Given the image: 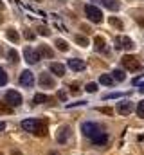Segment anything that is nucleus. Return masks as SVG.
I'll use <instances>...</instances> for the list:
<instances>
[{"label":"nucleus","instance_id":"nucleus-5","mask_svg":"<svg viewBox=\"0 0 144 155\" xmlns=\"http://www.w3.org/2000/svg\"><path fill=\"white\" fill-rule=\"evenodd\" d=\"M81 132H83V135L94 139L101 130H99V126H97L96 123H83V124H81Z\"/></svg>","mask_w":144,"mask_h":155},{"label":"nucleus","instance_id":"nucleus-43","mask_svg":"<svg viewBox=\"0 0 144 155\" xmlns=\"http://www.w3.org/2000/svg\"><path fill=\"white\" fill-rule=\"evenodd\" d=\"M0 155H4V153H2V152H0Z\"/></svg>","mask_w":144,"mask_h":155},{"label":"nucleus","instance_id":"nucleus-7","mask_svg":"<svg viewBox=\"0 0 144 155\" xmlns=\"http://www.w3.org/2000/svg\"><path fill=\"white\" fill-rule=\"evenodd\" d=\"M38 83H40V87H43V88H54V87H56L54 78L51 76V74H47V72H41V74H40Z\"/></svg>","mask_w":144,"mask_h":155},{"label":"nucleus","instance_id":"nucleus-4","mask_svg":"<svg viewBox=\"0 0 144 155\" xmlns=\"http://www.w3.org/2000/svg\"><path fill=\"white\" fill-rule=\"evenodd\" d=\"M5 103L9 107H20L22 105V94L16 90H7L5 92Z\"/></svg>","mask_w":144,"mask_h":155},{"label":"nucleus","instance_id":"nucleus-36","mask_svg":"<svg viewBox=\"0 0 144 155\" xmlns=\"http://www.w3.org/2000/svg\"><path fill=\"white\" fill-rule=\"evenodd\" d=\"M70 92L72 94H77V92H79V85H77V83H72L70 85Z\"/></svg>","mask_w":144,"mask_h":155},{"label":"nucleus","instance_id":"nucleus-24","mask_svg":"<svg viewBox=\"0 0 144 155\" xmlns=\"http://www.w3.org/2000/svg\"><path fill=\"white\" fill-rule=\"evenodd\" d=\"M4 114H13V107H9L7 103L0 101V116H4Z\"/></svg>","mask_w":144,"mask_h":155},{"label":"nucleus","instance_id":"nucleus-11","mask_svg":"<svg viewBox=\"0 0 144 155\" xmlns=\"http://www.w3.org/2000/svg\"><path fill=\"white\" fill-rule=\"evenodd\" d=\"M132 110H133V105H132L130 101H121V103H117V112H119L121 116H128Z\"/></svg>","mask_w":144,"mask_h":155},{"label":"nucleus","instance_id":"nucleus-33","mask_svg":"<svg viewBox=\"0 0 144 155\" xmlns=\"http://www.w3.org/2000/svg\"><path fill=\"white\" fill-rule=\"evenodd\" d=\"M24 36H25V40H34L36 38V35L31 29H25V31H24Z\"/></svg>","mask_w":144,"mask_h":155},{"label":"nucleus","instance_id":"nucleus-8","mask_svg":"<svg viewBox=\"0 0 144 155\" xmlns=\"http://www.w3.org/2000/svg\"><path fill=\"white\" fill-rule=\"evenodd\" d=\"M113 43H115V49H133V41L128 38V36H115L113 38Z\"/></svg>","mask_w":144,"mask_h":155},{"label":"nucleus","instance_id":"nucleus-16","mask_svg":"<svg viewBox=\"0 0 144 155\" xmlns=\"http://www.w3.org/2000/svg\"><path fill=\"white\" fill-rule=\"evenodd\" d=\"M94 2L103 4V5L108 7L110 11H117V9H119V0H94Z\"/></svg>","mask_w":144,"mask_h":155},{"label":"nucleus","instance_id":"nucleus-10","mask_svg":"<svg viewBox=\"0 0 144 155\" xmlns=\"http://www.w3.org/2000/svg\"><path fill=\"white\" fill-rule=\"evenodd\" d=\"M70 135H72L70 128H69V126H61V128L58 130V134H56V141L63 144V143H67V141L70 139Z\"/></svg>","mask_w":144,"mask_h":155},{"label":"nucleus","instance_id":"nucleus-18","mask_svg":"<svg viewBox=\"0 0 144 155\" xmlns=\"http://www.w3.org/2000/svg\"><path fill=\"white\" fill-rule=\"evenodd\" d=\"M94 47L97 49V51H101V52H106V41L103 36H96L94 38Z\"/></svg>","mask_w":144,"mask_h":155},{"label":"nucleus","instance_id":"nucleus-20","mask_svg":"<svg viewBox=\"0 0 144 155\" xmlns=\"http://www.w3.org/2000/svg\"><path fill=\"white\" fill-rule=\"evenodd\" d=\"M108 22H110V25H113V27H115V29H119V31H123V27H124V25H123V22H121L117 16H110V20H108Z\"/></svg>","mask_w":144,"mask_h":155},{"label":"nucleus","instance_id":"nucleus-3","mask_svg":"<svg viewBox=\"0 0 144 155\" xmlns=\"http://www.w3.org/2000/svg\"><path fill=\"white\" fill-rule=\"evenodd\" d=\"M85 15H87L92 22H96V24H101V22H103V13H101V9L96 7V5H92V4H88V5L85 7Z\"/></svg>","mask_w":144,"mask_h":155},{"label":"nucleus","instance_id":"nucleus-14","mask_svg":"<svg viewBox=\"0 0 144 155\" xmlns=\"http://www.w3.org/2000/svg\"><path fill=\"white\" fill-rule=\"evenodd\" d=\"M92 143H94L96 146H105V144L108 143V135L105 134V132H99V134L92 139Z\"/></svg>","mask_w":144,"mask_h":155},{"label":"nucleus","instance_id":"nucleus-35","mask_svg":"<svg viewBox=\"0 0 144 155\" xmlns=\"http://www.w3.org/2000/svg\"><path fill=\"white\" fill-rule=\"evenodd\" d=\"M83 105H87V101H76V103L67 105V108H72V107H83Z\"/></svg>","mask_w":144,"mask_h":155},{"label":"nucleus","instance_id":"nucleus-17","mask_svg":"<svg viewBox=\"0 0 144 155\" xmlns=\"http://www.w3.org/2000/svg\"><path fill=\"white\" fill-rule=\"evenodd\" d=\"M38 54L43 56V58H52V56H54V54H52V49H51L49 45H45V43H41V45L38 47Z\"/></svg>","mask_w":144,"mask_h":155},{"label":"nucleus","instance_id":"nucleus-37","mask_svg":"<svg viewBox=\"0 0 144 155\" xmlns=\"http://www.w3.org/2000/svg\"><path fill=\"white\" fill-rule=\"evenodd\" d=\"M5 130V123L4 121H0V132H4Z\"/></svg>","mask_w":144,"mask_h":155},{"label":"nucleus","instance_id":"nucleus-31","mask_svg":"<svg viewBox=\"0 0 144 155\" xmlns=\"http://www.w3.org/2000/svg\"><path fill=\"white\" fill-rule=\"evenodd\" d=\"M97 112L106 114V116H112V114H113V110H112V108H108V107H99V108H97Z\"/></svg>","mask_w":144,"mask_h":155},{"label":"nucleus","instance_id":"nucleus-15","mask_svg":"<svg viewBox=\"0 0 144 155\" xmlns=\"http://www.w3.org/2000/svg\"><path fill=\"white\" fill-rule=\"evenodd\" d=\"M33 101H34V105H43V103H52L54 105V97H49L45 94H36Z\"/></svg>","mask_w":144,"mask_h":155},{"label":"nucleus","instance_id":"nucleus-40","mask_svg":"<svg viewBox=\"0 0 144 155\" xmlns=\"http://www.w3.org/2000/svg\"><path fill=\"white\" fill-rule=\"evenodd\" d=\"M4 7H5V5H4V2L0 0V11H4Z\"/></svg>","mask_w":144,"mask_h":155},{"label":"nucleus","instance_id":"nucleus-38","mask_svg":"<svg viewBox=\"0 0 144 155\" xmlns=\"http://www.w3.org/2000/svg\"><path fill=\"white\" fill-rule=\"evenodd\" d=\"M137 22H139L141 25H144V18H139V16H137Z\"/></svg>","mask_w":144,"mask_h":155},{"label":"nucleus","instance_id":"nucleus-29","mask_svg":"<svg viewBox=\"0 0 144 155\" xmlns=\"http://www.w3.org/2000/svg\"><path fill=\"white\" fill-rule=\"evenodd\" d=\"M121 96H123L121 92H112V94H105L103 99H117V97H121Z\"/></svg>","mask_w":144,"mask_h":155},{"label":"nucleus","instance_id":"nucleus-27","mask_svg":"<svg viewBox=\"0 0 144 155\" xmlns=\"http://www.w3.org/2000/svg\"><path fill=\"white\" fill-rule=\"evenodd\" d=\"M137 116L141 117V119H144V99L137 103Z\"/></svg>","mask_w":144,"mask_h":155},{"label":"nucleus","instance_id":"nucleus-25","mask_svg":"<svg viewBox=\"0 0 144 155\" xmlns=\"http://www.w3.org/2000/svg\"><path fill=\"white\" fill-rule=\"evenodd\" d=\"M54 43H56V47H58L60 51H67V49H69V43H67L65 40H61V38H58Z\"/></svg>","mask_w":144,"mask_h":155},{"label":"nucleus","instance_id":"nucleus-12","mask_svg":"<svg viewBox=\"0 0 144 155\" xmlns=\"http://www.w3.org/2000/svg\"><path fill=\"white\" fill-rule=\"evenodd\" d=\"M51 72L58 78L65 76V65L63 63H51Z\"/></svg>","mask_w":144,"mask_h":155},{"label":"nucleus","instance_id":"nucleus-39","mask_svg":"<svg viewBox=\"0 0 144 155\" xmlns=\"http://www.w3.org/2000/svg\"><path fill=\"white\" fill-rule=\"evenodd\" d=\"M139 90H141V92H144V83H141V85H139Z\"/></svg>","mask_w":144,"mask_h":155},{"label":"nucleus","instance_id":"nucleus-2","mask_svg":"<svg viewBox=\"0 0 144 155\" xmlns=\"http://www.w3.org/2000/svg\"><path fill=\"white\" fill-rule=\"evenodd\" d=\"M121 65H123L126 71L135 72V71H139V69H141V60H139L137 56H133V54H126V56H123V58H121Z\"/></svg>","mask_w":144,"mask_h":155},{"label":"nucleus","instance_id":"nucleus-41","mask_svg":"<svg viewBox=\"0 0 144 155\" xmlns=\"http://www.w3.org/2000/svg\"><path fill=\"white\" fill-rule=\"evenodd\" d=\"M49 155H60V153H58V152H52V150H51V152H49Z\"/></svg>","mask_w":144,"mask_h":155},{"label":"nucleus","instance_id":"nucleus-26","mask_svg":"<svg viewBox=\"0 0 144 155\" xmlns=\"http://www.w3.org/2000/svg\"><path fill=\"white\" fill-rule=\"evenodd\" d=\"M7 83V72L4 71V67H0V87H4Z\"/></svg>","mask_w":144,"mask_h":155},{"label":"nucleus","instance_id":"nucleus-23","mask_svg":"<svg viewBox=\"0 0 144 155\" xmlns=\"http://www.w3.org/2000/svg\"><path fill=\"white\" fill-rule=\"evenodd\" d=\"M7 60H9L11 63H18V52H16L15 49H9V51H7Z\"/></svg>","mask_w":144,"mask_h":155},{"label":"nucleus","instance_id":"nucleus-22","mask_svg":"<svg viewBox=\"0 0 144 155\" xmlns=\"http://www.w3.org/2000/svg\"><path fill=\"white\" fill-rule=\"evenodd\" d=\"M110 76L113 78L115 81H124V76H126V74H124L121 69H115V71H112V74H110Z\"/></svg>","mask_w":144,"mask_h":155},{"label":"nucleus","instance_id":"nucleus-30","mask_svg":"<svg viewBox=\"0 0 144 155\" xmlns=\"http://www.w3.org/2000/svg\"><path fill=\"white\" fill-rule=\"evenodd\" d=\"M38 35H41V36H49V35H51V31H49L45 25H40V27H38Z\"/></svg>","mask_w":144,"mask_h":155},{"label":"nucleus","instance_id":"nucleus-1","mask_svg":"<svg viewBox=\"0 0 144 155\" xmlns=\"http://www.w3.org/2000/svg\"><path fill=\"white\" fill-rule=\"evenodd\" d=\"M22 128L25 132H31V134L38 135V137L47 135V124L41 119H25V121H22Z\"/></svg>","mask_w":144,"mask_h":155},{"label":"nucleus","instance_id":"nucleus-42","mask_svg":"<svg viewBox=\"0 0 144 155\" xmlns=\"http://www.w3.org/2000/svg\"><path fill=\"white\" fill-rule=\"evenodd\" d=\"M2 22H4V18H2V16H0V24H2Z\"/></svg>","mask_w":144,"mask_h":155},{"label":"nucleus","instance_id":"nucleus-13","mask_svg":"<svg viewBox=\"0 0 144 155\" xmlns=\"http://www.w3.org/2000/svg\"><path fill=\"white\" fill-rule=\"evenodd\" d=\"M69 67H70L72 71L79 72V71L85 69V61H83V60H77V58H70V60H69Z\"/></svg>","mask_w":144,"mask_h":155},{"label":"nucleus","instance_id":"nucleus-32","mask_svg":"<svg viewBox=\"0 0 144 155\" xmlns=\"http://www.w3.org/2000/svg\"><path fill=\"white\" fill-rule=\"evenodd\" d=\"M85 90H87V92H96V90H97V83H87Z\"/></svg>","mask_w":144,"mask_h":155},{"label":"nucleus","instance_id":"nucleus-28","mask_svg":"<svg viewBox=\"0 0 144 155\" xmlns=\"http://www.w3.org/2000/svg\"><path fill=\"white\" fill-rule=\"evenodd\" d=\"M76 41H77L81 47H87V45H88V40L85 38V36H81V35H77V36H76Z\"/></svg>","mask_w":144,"mask_h":155},{"label":"nucleus","instance_id":"nucleus-34","mask_svg":"<svg viewBox=\"0 0 144 155\" xmlns=\"http://www.w3.org/2000/svg\"><path fill=\"white\" fill-rule=\"evenodd\" d=\"M58 99L60 101H67V92L65 90H58Z\"/></svg>","mask_w":144,"mask_h":155},{"label":"nucleus","instance_id":"nucleus-21","mask_svg":"<svg viewBox=\"0 0 144 155\" xmlns=\"http://www.w3.org/2000/svg\"><path fill=\"white\" fill-rule=\"evenodd\" d=\"M99 81L103 83V85H106V87H112L113 83H115V79L112 76H108V74H101V78H99Z\"/></svg>","mask_w":144,"mask_h":155},{"label":"nucleus","instance_id":"nucleus-19","mask_svg":"<svg viewBox=\"0 0 144 155\" xmlns=\"http://www.w3.org/2000/svg\"><path fill=\"white\" fill-rule=\"evenodd\" d=\"M5 36H7V40H11L13 43H18V40H20L18 33H16V29H13V27H9V29L5 31Z\"/></svg>","mask_w":144,"mask_h":155},{"label":"nucleus","instance_id":"nucleus-6","mask_svg":"<svg viewBox=\"0 0 144 155\" xmlns=\"http://www.w3.org/2000/svg\"><path fill=\"white\" fill-rule=\"evenodd\" d=\"M24 58H25V61L29 63V65H34V63H38L40 61V54H38V51H34L33 47H25L24 49Z\"/></svg>","mask_w":144,"mask_h":155},{"label":"nucleus","instance_id":"nucleus-9","mask_svg":"<svg viewBox=\"0 0 144 155\" xmlns=\"http://www.w3.org/2000/svg\"><path fill=\"white\" fill-rule=\"evenodd\" d=\"M20 85L22 87H27V88H31L33 85H34V74L31 72V71H24L22 74H20Z\"/></svg>","mask_w":144,"mask_h":155}]
</instances>
